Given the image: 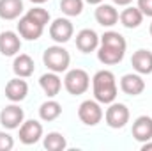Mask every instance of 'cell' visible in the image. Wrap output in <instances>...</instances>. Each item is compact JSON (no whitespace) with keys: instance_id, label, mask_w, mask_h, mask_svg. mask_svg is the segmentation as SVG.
Segmentation results:
<instances>
[{"instance_id":"1","label":"cell","mask_w":152,"mask_h":151,"mask_svg":"<svg viewBox=\"0 0 152 151\" xmlns=\"http://www.w3.org/2000/svg\"><path fill=\"white\" fill-rule=\"evenodd\" d=\"M92 93L94 100H97L101 105H110L113 103L118 93L115 75L110 70H99L92 76Z\"/></svg>"},{"instance_id":"2","label":"cell","mask_w":152,"mask_h":151,"mask_svg":"<svg viewBox=\"0 0 152 151\" xmlns=\"http://www.w3.org/2000/svg\"><path fill=\"white\" fill-rule=\"evenodd\" d=\"M42 62L44 66L48 68V71H53V73H64L69 70V64H71V55L69 52L62 46V44H53V46H48L42 53Z\"/></svg>"},{"instance_id":"3","label":"cell","mask_w":152,"mask_h":151,"mask_svg":"<svg viewBox=\"0 0 152 151\" xmlns=\"http://www.w3.org/2000/svg\"><path fill=\"white\" fill-rule=\"evenodd\" d=\"M64 87L69 94L80 96L85 94L90 87V76L85 70L75 68V70H67V73L64 76Z\"/></svg>"},{"instance_id":"4","label":"cell","mask_w":152,"mask_h":151,"mask_svg":"<svg viewBox=\"0 0 152 151\" xmlns=\"http://www.w3.org/2000/svg\"><path fill=\"white\" fill-rule=\"evenodd\" d=\"M78 117L85 126H96L103 121L104 112H103L101 103L97 100H85L78 107Z\"/></svg>"},{"instance_id":"5","label":"cell","mask_w":152,"mask_h":151,"mask_svg":"<svg viewBox=\"0 0 152 151\" xmlns=\"http://www.w3.org/2000/svg\"><path fill=\"white\" fill-rule=\"evenodd\" d=\"M129 117H131V114H129V109L124 105V103H110V107L106 109V112H104V121H106V124L110 126V128H113V130H120V128H124L127 123H129Z\"/></svg>"},{"instance_id":"6","label":"cell","mask_w":152,"mask_h":151,"mask_svg":"<svg viewBox=\"0 0 152 151\" xmlns=\"http://www.w3.org/2000/svg\"><path fill=\"white\" fill-rule=\"evenodd\" d=\"M73 34H75V27H73L71 20H67V18H57L50 23V38L57 44H64V43L71 41Z\"/></svg>"},{"instance_id":"7","label":"cell","mask_w":152,"mask_h":151,"mask_svg":"<svg viewBox=\"0 0 152 151\" xmlns=\"http://www.w3.org/2000/svg\"><path fill=\"white\" fill-rule=\"evenodd\" d=\"M25 121V112L20 105L16 103H11V105H5L2 110H0V124L5 128V130H16L21 126V123Z\"/></svg>"},{"instance_id":"8","label":"cell","mask_w":152,"mask_h":151,"mask_svg":"<svg viewBox=\"0 0 152 151\" xmlns=\"http://www.w3.org/2000/svg\"><path fill=\"white\" fill-rule=\"evenodd\" d=\"M42 124L36 121V119H28V121H23L21 126H20V141L27 146L30 144H36L41 141L42 137Z\"/></svg>"},{"instance_id":"9","label":"cell","mask_w":152,"mask_h":151,"mask_svg":"<svg viewBox=\"0 0 152 151\" xmlns=\"http://www.w3.org/2000/svg\"><path fill=\"white\" fill-rule=\"evenodd\" d=\"M44 32V27L39 25L37 21H34L28 14L25 16H20V21H18V34L27 41H37Z\"/></svg>"},{"instance_id":"10","label":"cell","mask_w":152,"mask_h":151,"mask_svg":"<svg viewBox=\"0 0 152 151\" xmlns=\"http://www.w3.org/2000/svg\"><path fill=\"white\" fill-rule=\"evenodd\" d=\"M99 39H101V36H97V32L94 29H81L76 34V48L81 53L96 52L99 48Z\"/></svg>"},{"instance_id":"11","label":"cell","mask_w":152,"mask_h":151,"mask_svg":"<svg viewBox=\"0 0 152 151\" xmlns=\"http://www.w3.org/2000/svg\"><path fill=\"white\" fill-rule=\"evenodd\" d=\"M27 94H28V84L21 76H16L5 84V98L9 101L20 103L27 98Z\"/></svg>"},{"instance_id":"12","label":"cell","mask_w":152,"mask_h":151,"mask_svg":"<svg viewBox=\"0 0 152 151\" xmlns=\"http://www.w3.org/2000/svg\"><path fill=\"white\" fill-rule=\"evenodd\" d=\"M21 50V39L12 30H4L0 34V53L4 57H14Z\"/></svg>"},{"instance_id":"13","label":"cell","mask_w":152,"mask_h":151,"mask_svg":"<svg viewBox=\"0 0 152 151\" xmlns=\"http://www.w3.org/2000/svg\"><path fill=\"white\" fill-rule=\"evenodd\" d=\"M133 139L138 141V142H147V141H152V117L151 115H140L134 119L133 123Z\"/></svg>"},{"instance_id":"14","label":"cell","mask_w":152,"mask_h":151,"mask_svg":"<svg viewBox=\"0 0 152 151\" xmlns=\"http://www.w3.org/2000/svg\"><path fill=\"white\" fill-rule=\"evenodd\" d=\"M120 91L129 96H138L145 91V80L140 73H127L120 78Z\"/></svg>"},{"instance_id":"15","label":"cell","mask_w":152,"mask_h":151,"mask_svg":"<svg viewBox=\"0 0 152 151\" xmlns=\"http://www.w3.org/2000/svg\"><path fill=\"white\" fill-rule=\"evenodd\" d=\"M131 66L140 75H151L152 73V52L149 50H136L131 57Z\"/></svg>"},{"instance_id":"16","label":"cell","mask_w":152,"mask_h":151,"mask_svg":"<svg viewBox=\"0 0 152 151\" xmlns=\"http://www.w3.org/2000/svg\"><path fill=\"white\" fill-rule=\"evenodd\" d=\"M94 16H96V21L101 27H113L118 21V11L112 4H99Z\"/></svg>"},{"instance_id":"17","label":"cell","mask_w":152,"mask_h":151,"mask_svg":"<svg viewBox=\"0 0 152 151\" xmlns=\"http://www.w3.org/2000/svg\"><path fill=\"white\" fill-rule=\"evenodd\" d=\"M12 71L16 76H21V78H28V76L34 75L36 71V62L30 55L27 53H20L14 57V62H12Z\"/></svg>"},{"instance_id":"18","label":"cell","mask_w":152,"mask_h":151,"mask_svg":"<svg viewBox=\"0 0 152 151\" xmlns=\"http://www.w3.org/2000/svg\"><path fill=\"white\" fill-rule=\"evenodd\" d=\"M39 85H41V89L44 91V94L48 98H55L62 89V80H60L58 73L48 71V73H44L39 78Z\"/></svg>"},{"instance_id":"19","label":"cell","mask_w":152,"mask_h":151,"mask_svg":"<svg viewBox=\"0 0 152 151\" xmlns=\"http://www.w3.org/2000/svg\"><path fill=\"white\" fill-rule=\"evenodd\" d=\"M23 13V0H0V18L2 20H18Z\"/></svg>"},{"instance_id":"20","label":"cell","mask_w":152,"mask_h":151,"mask_svg":"<svg viewBox=\"0 0 152 151\" xmlns=\"http://www.w3.org/2000/svg\"><path fill=\"white\" fill-rule=\"evenodd\" d=\"M118 20L126 29H138L143 21V14L138 7H127L126 5V9L118 14Z\"/></svg>"},{"instance_id":"21","label":"cell","mask_w":152,"mask_h":151,"mask_svg":"<svg viewBox=\"0 0 152 151\" xmlns=\"http://www.w3.org/2000/svg\"><path fill=\"white\" fill-rule=\"evenodd\" d=\"M124 55H126V52L115 50V48H110V46L99 44V48H97V59H99V62H103V64H106V66L118 64V62L124 59Z\"/></svg>"},{"instance_id":"22","label":"cell","mask_w":152,"mask_h":151,"mask_svg":"<svg viewBox=\"0 0 152 151\" xmlns=\"http://www.w3.org/2000/svg\"><path fill=\"white\" fill-rule=\"evenodd\" d=\"M60 114H62V105L58 101H55V100H48L39 107V117L42 121H46V123L58 119Z\"/></svg>"},{"instance_id":"23","label":"cell","mask_w":152,"mask_h":151,"mask_svg":"<svg viewBox=\"0 0 152 151\" xmlns=\"http://www.w3.org/2000/svg\"><path fill=\"white\" fill-rule=\"evenodd\" d=\"M99 44L103 46H110V48H115V50H120V52H126L127 48V43H126V38L115 30H108L104 32L101 39H99Z\"/></svg>"},{"instance_id":"24","label":"cell","mask_w":152,"mask_h":151,"mask_svg":"<svg viewBox=\"0 0 152 151\" xmlns=\"http://www.w3.org/2000/svg\"><path fill=\"white\" fill-rule=\"evenodd\" d=\"M42 144H44V148L48 151H64L67 148L66 137H64L62 133H58V132H50V133L44 137Z\"/></svg>"},{"instance_id":"25","label":"cell","mask_w":152,"mask_h":151,"mask_svg":"<svg viewBox=\"0 0 152 151\" xmlns=\"http://www.w3.org/2000/svg\"><path fill=\"white\" fill-rule=\"evenodd\" d=\"M83 2L85 0H60V11L69 18L80 16L83 13Z\"/></svg>"},{"instance_id":"26","label":"cell","mask_w":152,"mask_h":151,"mask_svg":"<svg viewBox=\"0 0 152 151\" xmlns=\"http://www.w3.org/2000/svg\"><path fill=\"white\" fill-rule=\"evenodd\" d=\"M27 14H28L34 21H37L39 25H42V27H46V25L50 23V20H51L50 13H48L46 9H42V7H32V9H28Z\"/></svg>"},{"instance_id":"27","label":"cell","mask_w":152,"mask_h":151,"mask_svg":"<svg viewBox=\"0 0 152 151\" xmlns=\"http://www.w3.org/2000/svg\"><path fill=\"white\" fill-rule=\"evenodd\" d=\"M14 148V139L7 132H0V151H11Z\"/></svg>"},{"instance_id":"28","label":"cell","mask_w":152,"mask_h":151,"mask_svg":"<svg viewBox=\"0 0 152 151\" xmlns=\"http://www.w3.org/2000/svg\"><path fill=\"white\" fill-rule=\"evenodd\" d=\"M143 16H149L152 18V0H138V5H136Z\"/></svg>"},{"instance_id":"29","label":"cell","mask_w":152,"mask_h":151,"mask_svg":"<svg viewBox=\"0 0 152 151\" xmlns=\"http://www.w3.org/2000/svg\"><path fill=\"white\" fill-rule=\"evenodd\" d=\"M131 2H133V0H113L115 5H124V7H126V5H129Z\"/></svg>"},{"instance_id":"30","label":"cell","mask_w":152,"mask_h":151,"mask_svg":"<svg viewBox=\"0 0 152 151\" xmlns=\"http://www.w3.org/2000/svg\"><path fill=\"white\" fill-rule=\"evenodd\" d=\"M151 150H152V142L151 141H147V142L142 144V151H151Z\"/></svg>"},{"instance_id":"31","label":"cell","mask_w":152,"mask_h":151,"mask_svg":"<svg viewBox=\"0 0 152 151\" xmlns=\"http://www.w3.org/2000/svg\"><path fill=\"white\" fill-rule=\"evenodd\" d=\"M87 4H90V5H99V4H103L104 0H85Z\"/></svg>"},{"instance_id":"32","label":"cell","mask_w":152,"mask_h":151,"mask_svg":"<svg viewBox=\"0 0 152 151\" xmlns=\"http://www.w3.org/2000/svg\"><path fill=\"white\" fill-rule=\"evenodd\" d=\"M32 4H37V5H41V4H44V2H48V0H30Z\"/></svg>"},{"instance_id":"33","label":"cell","mask_w":152,"mask_h":151,"mask_svg":"<svg viewBox=\"0 0 152 151\" xmlns=\"http://www.w3.org/2000/svg\"><path fill=\"white\" fill-rule=\"evenodd\" d=\"M149 32H151V36H152V23H151V27H149Z\"/></svg>"}]
</instances>
